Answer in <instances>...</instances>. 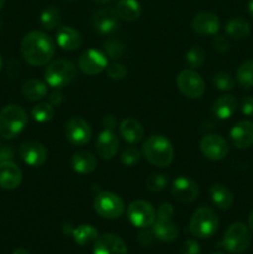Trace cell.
Segmentation results:
<instances>
[{"label":"cell","instance_id":"bcb514c9","mask_svg":"<svg viewBox=\"0 0 253 254\" xmlns=\"http://www.w3.org/2000/svg\"><path fill=\"white\" fill-rule=\"evenodd\" d=\"M12 158H14V150L11 148H4L2 150H0V163L11 161Z\"/></svg>","mask_w":253,"mask_h":254},{"label":"cell","instance_id":"c3c4849f","mask_svg":"<svg viewBox=\"0 0 253 254\" xmlns=\"http://www.w3.org/2000/svg\"><path fill=\"white\" fill-rule=\"evenodd\" d=\"M247 10H248V14L253 17V0H248Z\"/></svg>","mask_w":253,"mask_h":254},{"label":"cell","instance_id":"7402d4cb","mask_svg":"<svg viewBox=\"0 0 253 254\" xmlns=\"http://www.w3.org/2000/svg\"><path fill=\"white\" fill-rule=\"evenodd\" d=\"M119 134L126 143L135 144L144 138V128L136 119L126 118L119 124Z\"/></svg>","mask_w":253,"mask_h":254},{"label":"cell","instance_id":"e575fe53","mask_svg":"<svg viewBox=\"0 0 253 254\" xmlns=\"http://www.w3.org/2000/svg\"><path fill=\"white\" fill-rule=\"evenodd\" d=\"M168 186V176L165 174H153L146 179V189L151 192H160Z\"/></svg>","mask_w":253,"mask_h":254},{"label":"cell","instance_id":"db71d44e","mask_svg":"<svg viewBox=\"0 0 253 254\" xmlns=\"http://www.w3.org/2000/svg\"><path fill=\"white\" fill-rule=\"evenodd\" d=\"M1 68H2V59L1 56H0V71H1Z\"/></svg>","mask_w":253,"mask_h":254},{"label":"cell","instance_id":"7bdbcfd3","mask_svg":"<svg viewBox=\"0 0 253 254\" xmlns=\"http://www.w3.org/2000/svg\"><path fill=\"white\" fill-rule=\"evenodd\" d=\"M154 237H155V236H154L153 231H149L148 228H141V231L138 235V242L140 243L141 246H144V247H146V246L151 245Z\"/></svg>","mask_w":253,"mask_h":254},{"label":"cell","instance_id":"f6af8a7d","mask_svg":"<svg viewBox=\"0 0 253 254\" xmlns=\"http://www.w3.org/2000/svg\"><path fill=\"white\" fill-rule=\"evenodd\" d=\"M62 99H63V96H62V93L59 91V89L55 91L54 93L50 94L49 97L50 104H52V106H60V104L62 103Z\"/></svg>","mask_w":253,"mask_h":254},{"label":"cell","instance_id":"f546056e","mask_svg":"<svg viewBox=\"0 0 253 254\" xmlns=\"http://www.w3.org/2000/svg\"><path fill=\"white\" fill-rule=\"evenodd\" d=\"M236 78L241 87L250 89L253 87V59L246 60L240 64L236 73Z\"/></svg>","mask_w":253,"mask_h":254},{"label":"cell","instance_id":"cb8c5ba5","mask_svg":"<svg viewBox=\"0 0 253 254\" xmlns=\"http://www.w3.org/2000/svg\"><path fill=\"white\" fill-rule=\"evenodd\" d=\"M71 165L76 173L78 174H89L96 170L97 159L92 153L86 150L77 151L73 154L71 159Z\"/></svg>","mask_w":253,"mask_h":254},{"label":"cell","instance_id":"ac0fdd59","mask_svg":"<svg viewBox=\"0 0 253 254\" xmlns=\"http://www.w3.org/2000/svg\"><path fill=\"white\" fill-rule=\"evenodd\" d=\"M119 149L118 136L113 133L111 129H104L98 135L96 141V150L97 154L102 159H113L117 155Z\"/></svg>","mask_w":253,"mask_h":254},{"label":"cell","instance_id":"f1b7e54d","mask_svg":"<svg viewBox=\"0 0 253 254\" xmlns=\"http://www.w3.org/2000/svg\"><path fill=\"white\" fill-rule=\"evenodd\" d=\"M226 32L232 39L241 40L250 35L251 26L247 20L243 17H233L226 24Z\"/></svg>","mask_w":253,"mask_h":254},{"label":"cell","instance_id":"4316f807","mask_svg":"<svg viewBox=\"0 0 253 254\" xmlns=\"http://www.w3.org/2000/svg\"><path fill=\"white\" fill-rule=\"evenodd\" d=\"M116 11L119 19L124 21H135L141 14V5L138 0H119Z\"/></svg>","mask_w":253,"mask_h":254},{"label":"cell","instance_id":"681fc988","mask_svg":"<svg viewBox=\"0 0 253 254\" xmlns=\"http://www.w3.org/2000/svg\"><path fill=\"white\" fill-rule=\"evenodd\" d=\"M248 227H250V230L253 232V211L250 213V216H248Z\"/></svg>","mask_w":253,"mask_h":254},{"label":"cell","instance_id":"83f0119b","mask_svg":"<svg viewBox=\"0 0 253 254\" xmlns=\"http://www.w3.org/2000/svg\"><path fill=\"white\" fill-rule=\"evenodd\" d=\"M21 92L27 101L37 102L47 96V86L42 81L36 78L27 79L21 87Z\"/></svg>","mask_w":253,"mask_h":254},{"label":"cell","instance_id":"74e56055","mask_svg":"<svg viewBox=\"0 0 253 254\" xmlns=\"http://www.w3.org/2000/svg\"><path fill=\"white\" fill-rule=\"evenodd\" d=\"M104 50L112 59H118L124 54V45L119 40L108 39L104 41Z\"/></svg>","mask_w":253,"mask_h":254},{"label":"cell","instance_id":"f907efd6","mask_svg":"<svg viewBox=\"0 0 253 254\" xmlns=\"http://www.w3.org/2000/svg\"><path fill=\"white\" fill-rule=\"evenodd\" d=\"M12 254H30L29 251L24 250V248H17V250H15Z\"/></svg>","mask_w":253,"mask_h":254},{"label":"cell","instance_id":"2e32d148","mask_svg":"<svg viewBox=\"0 0 253 254\" xmlns=\"http://www.w3.org/2000/svg\"><path fill=\"white\" fill-rule=\"evenodd\" d=\"M93 254H128V250L121 237L112 233H104L94 242Z\"/></svg>","mask_w":253,"mask_h":254},{"label":"cell","instance_id":"ba28073f","mask_svg":"<svg viewBox=\"0 0 253 254\" xmlns=\"http://www.w3.org/2000/svg\"><path fill=\"white\" fill-rule=\"evenodd\" d=\"M178 89L185 97L191 99H197L205 93V81L202 77L193 69H184L176 77Z\"/></svg>","mask_w":253,"mask_h":254},{"label":"cell","instance_id":"30bf717a","mask_svg":"<svg viewBox=\"0 0 253 254\" xmlns=\"http://www.w3.org/2000/svg\"><path fill=\"white\" fill-rule=\"evenodd\" d=\"M92 128L88 122L81 117H73L69 119L64 127V135L67 140L74 146H83L91 141Z\"/></svg>","mask_w":253,"mask_h":254},{"label":"cell","instance_id":"7dc6e473","mask_svg":"<svg viewBox=\"0 0 253 254\" xmlns=\"http://www.w3.org/2000/svg\"><path fill=\"white\" fill-rule=\"evenodd\" d=\"M103 126H104V129H111V130H113L114 127L117 126V122H116V119H114V117H112V116L104 117Z\"/></svg>","mask_w":253,"mask_h":254},{"label":"cell","instance_id":"e0dca14e","mask_svg":"<svg viewBox=\"0 0 253 254\" xmlns=\"http://www.w3.org/2000/svg\"><path fill=\"white\" fill-rule=\"evenodd\" d=\"M230 138L237 149H248L253 145V122L240 121L232 127Z\"/></svg>","mask_w":253,"mask_h":254},{"label":"cell","instance_id":"7c38bea8","mask_svg":"<svg viewBox=\"0 0 253 254\" xmlns=\"http://www.w3.org/2000/svg\"><path fill=\"white\" fill-rule=\"evenodd\" d=\"M171 195L176 201L183 203H190L200 195V188L197 183L188 176H179L173 181Z\"/></svg>","mask_w":253,"mask_h":254},{"label":"cell","instance_id":"b9f144b4","mask_svg":"<svg viewBox=\"0 0 253 254\" xmlns=\"http://www.w3.org/2000/svg\"><path fill=\"white\" fill-rule=\"evenodd\" d=\"M174 216V207L170 203H163L159 206L156 211V218L158 220H171Z\"/></svg>","mask_w":253,"mask_h":254},{"label":"cell","instance_id":"9f6ffc18","mask_svg":"<svg viewBox=\"0 0 253 254\" xmlns=\"http://www.w3.org/2000/svg\"><path fill=\"white\" fill-rule=\"evenodd\" d=\"M68 1H74V0H68Z\"/></svg>","mask_w":253,"mask_h":254},{"label":"cell","instance_id":"1f68e13d","mask_svg":"<svg viewBox=\"0 0 253 254\" xmlns=\"http://www.w3.org/2000/svg\"><path fill=\"white\" fill-rule=\"evenodd\" d=\"M40 22H41L42 27L46 30L59 27L60 22H61V15H60L59 9L55 6L45 7L40 15Z\"/></svg>","mask_w":253,"mask_h":254},{"label":"cell","instance_id":"52a82bcc","mask_svg":"<svg viewBox=\"0 0 253 254\" xmlns=\"http://www.w3.org/2000/svg\"><path fill=\"white\" fill-rule=\"evenodd\" d=\"M93 207L97 215L107 220H116L123 216L126 211L124 201L117 193L103 191L94 197Z\"/></svg>","mask_w":253,"mask_h":254},{"label":"cell","instance_id":"484cf974","mask_svg":"<svg viewBox=\"0 0 253 254\" xmlns=\"http://www.w3.org/2000/svg\"><path fill=\"white\" fill-rule=\"evenodd\" d=\"M153 233L163 242H171L179 236V228L171 220H158L153 225Z\"/></svg>","mask_w":253,"mask_h":254},{"label":"cell","instance_id":"f35d334b","mask_svg":"<svg viewBox=\"0 0 253 254\" xmlns=\"http://www.w3.org/2000/svg\"><path fill=\"white\" fill-rule=\"evenodd\" d=\"M107 74L109 76V78L114 79V81H122L126 77L128 71H126V67L122 64L118 62H113V64H108L107 66Z\"/></svg>","mask_w":253,"mask_h":254},{"label":"cell","instance_id":"277c9868","mask_svg":"<svg viewBox=\"0 0 253 254\" xmlns=\"http://www.w3.org/2000/svg\"><path fill=\"white\" fill-rule=\"evenodd\" d=\"M45 81L50 87L61 89L71 84L77 77V67L71 60L57 59L45 69Z\"/></svg>","mask_w":253,"mask_h":254},{"label":"cell","instance_id":"d4e9b609","mask_svg":"<svg viewBox=\"0 0 253 254\" xmlns=\"http://www.w3.org/2000/svg\"><path fill=\"white\" fill-rule=\"evenodd\" d=\"M238 106V102L232 94L218 97L212 107V112L218 119H228L233 116Z\"/></svg>","mask_w":253,"mask_h":254},{"label":"cell","instance_id":"836d02e7","mask_svg":"<svg viewBox=\"0 0 253 254\" xmlns=\"http://www.w3.org/2000/svg\"><path fill=\"white\" fill-rule=\"evenodd\" d=\"M206 59V52L202 47L200 46H192L191 49L188 50L185 55V60L188 62L189 67H191L192 69L198 68L203 64Z\"/></svg>","mask_w":253,"mask_h":254},{"label":"cell","instance_id":"9a60e30c","mask_svg":"<svg viewBox=\"0 0 253 254\" xmlns=\"http://www.w3.org/2000/svg\"><path fill=\"white\" fill-rule=\"evenodd\" d=\"M92 24H93V27L99 34L108 35L118 29L119 16L117 14L116 9L103 7V9H99L98 11L94 12Z\"/></svg>","mask_w":253,"mask_h":254},{"label":"cell","instance_id":"d6986e66","mask_svg":"<svg viewBox=\"0 0 253 254\" xmlns=\"http://www.w3.org/2000/svg\"><path fill=\"white\" fill-rule=\"evenodd\" d=\"M22 181V171L12 161L0 163V188L5 190H14L19 188Z\"/></svg>","mask_w":253,"mask_h":254},{"label":"cell","instance_id":"ee69618b","mask_svg":"<svg viewBox=\"0 0 253 254\" xmlns=\"http://www.w3.org/2000/svg\"><path fill=\"white\" fill-rule=\"evenodd\" d=\"M241 112L247 117H253V97H245L241 101Z\"/></svg>","mask_w":253,"mask_h":254},{"label":"cell","instance_id":"ffe728a7","mask_svg":"<svg viewBox=\"0 0 253 254\" xmlns=\"http://www.w3.org/2000/svg\"><path fill=\"white\" fill-rule=\"evenodd\" d=\"M191 26L193 31L200 35H216L220 30V19L213 12H198L192 19Z\"/></svg>","mask_w":253,"mask_h":254},{"label":"cell","instance_id":"603a6c76","mask_svg":"<svg viewBox=\"0 0 253 254\" xmlns=\"http://www.w3.org/2000/svg\"><path fill=\"white\" fill-rule=\"evenodd\" d=\"M210 196L212 202L221 210L231 208L233 205V201H235L232 191L223 184H213L210 188Z\"/></svg>","mask_w":253,"mask_h":254},{"label":"cell","instance_id":"9c48e42d","mask_svg":"<svg viewBox=\"0 0 253 254\" xmlns=\"http://www.w3.org/2000/svg\"><path fill=\"white\" fill-rule=\"evenodd\" d=\"M126 216L131 225L138 228H149L156 220V211L150 202L136 200L128 206Z\"/></svg>","mask_w":253,"mask_h":254},{"label":"cell","instance_id":"44dd1931","mask_svg":"<svg viewBox=\"0 0 253 254\" xmlns=\"http://www.w3.org/2000/svg\"><path fill=\"white\" fill-rule=\"evenodd\" d=\"M56 42L62 50L74 51L82 45V35L71 26H60L56 32Z\"/></svg>","mask_w":253,"mask_h":254},{"label":"cell","instance_id":"8d00e7d4","mask_svg":"<svg viewBox=\"0 0 253 254\" xmlns=\"http://www.w3.org/2000/svg\"><path fill=\"white\" fill-rule=\"evenodd\" d=\"M141 158V153L135 146H126L121 155V161L126 166H133L139 163Z\"/></svg>","mask_w":253,"mask_h":254},{"label":"cell","instance_id":"816d5d0a","mask_svg":"<svg viewBox=\"0 0 253 254\" xmlns=\"http://www.w3.org/2000/svg\"><path fill=\"white\" fill-rule=\"evenodd\" d=\"M93 2H96V4H107V2H109L111 0H92Z\"/></svg>","mask_w":253,"mask_h":254},{"label":"cell","instance_id":"8fae6325","mask_svg":"<svg viewBox=\"0 0 253 254\" xmlns=\"http://www.w3.org/2000/svg\"><path fill=\"white\" fill-rule=\"evenodd\" d=\"M107 66H108V60L106 55L99 50H86L79 56L78 67L87 76H96V74L102 73L107 68Z\"/></svg>","mask_w":253,"mask_h":254},{"label":"cell","instance_id":"11a10c76","mask_svg":"<svg viewBox=\"0 0 253 254\" xmlns=\"http://www.w3.org/2000/svg\"><path fill=\"white\" fill-rule=\"evenodd\" d=\"M211 254H223L222 252H213V253H211Z\"/></svg>","mask_w":253,"mask_h":254},{"label":"cell","instance_id":"4dcf8cb0","mask_svg":"<svg viewBox=\"0 0 253 254\" xmlns=\"http://www.w3.org/2000/svg\"><path fill=\"white\" fill-rule=\"evenodd\" d=\"M98 237V231L91 225H81L73 231V238L77 245L79 246H86L92 242H96Z\"/></svg>","mask_w":253,"mask_h":254},{"label":"cell","instance_id":"3957f363","mask_svg":"<svg viewBox=\"0 0 253 254\" xmlns=\"http://www.w3.org/2000/svg\"><path fill=\"white\" fill-rule=\"evenodd\" d=\"M27 113L17 104H7L0 111V136L14 139L27 124Z\"/></svg>","mask_w":253,"mask_h":254},{"label":"cell","instance_id":"ab89813d","mask_svg":"<svg viewBox=\"0 0 253 254\" xmlns=\"http://www.w3.org/2000/svg\"><path fill=\"white\" fill-rule=\"evenodd\" d=\"M212 46L216 51L220 52V54H223V52H227L228 49H230V41H228L227 37L222 36V35H217L213 39Z\"/></svg>","mask_w":253,"mask_h":254},{"label":"cell","instance_id":"7a4b0ae2","mask_svg":"<svg viewBox=\"0 0 253 254\" xmlns=\"http://www.w3.org/2000/svg\"><path fill=\"white\" fill-rule=\"evenodd\" d=\"M141 155L154 166L165 168L174 160V148L166 136L156 134L144 141Z\"/></svg>","mask_w":253,"mask_h":254},{"label":"cell","instance_id":"5bb4252c","mask_svg":"<svg viewBox=\"0 0 253 254\" xmlns=\"http://www.w3.org/2000/svg\"><path fill=\"white\" fill-rule=\"evenodd\" d=\"M20 158L25 164L32 168L42 166L47 160V150L41 143L37 141H25L19 148Z\"/></svg>","mask_w":253,"mask_h":254},{"label":"cell","instance_id":"d590c367","mask_svg":"<svg viewBox=\"0 0 253 254\" xmlns=\"http://www.w3.org/2000/svg\"><path fill=\"white\" fill-rule=\"evenodd\" d=\"M213 84H215L218 91L227 92L232 91L235 88L236 82L231 74L226 73V72H220V73L215 74V77H213Z\"/></svg>","mask_w":253,"mask_h":254},{"label":"cell","instance_id":"8992f818","mask_svg":"<svg viewBox=\"0 0 253 254\" xmlns=\"http://www.w3.org/2000/svg\"><path fill=\"white\" fill-rule=\"evenodd\" d=\"M251 245L250 228L242 222H235L223 235L222 247L230 253L238 254L247 251Z\"/></svg>","mask_w":253,"mask_h":254},{"label":"cell","instance_id":"60d3db41","mask_svg":"<svg viewBox=\"0 0 253 254\" xmlns=\"http://www.w3.org/2000/svg\"><path fill=\"white\" fill-rule=\"evenodd\" d=\"M181 254H200V245L195 240H188L181 246Z\"/></svg>","mask_w":253,"mask_h":254},{"label":"cell","instance_id":"d6a6232c","mask_svg":"<svg viewBox=\"0 0 253 254\" xmlns=\"http://www.w3.org/2000/svg\"><path fill=\"white\" fill-rule=\"evenodd\" d=\"M55 109L52 107V104L47 103V102H41V103H37L36 106L32 108L31 116L39 123H46L50 122L54 118Z\"/></svg>","mask_w":253,"mask_h":254},{"label":"cell","instance_id":"5b68a950","mask_svg":"<svg viewBox=\"0 0 253 254\" xmlns=\"http://www.w3.org/2000/svg\"><path fill=\"white\" fill-rule=\"evenodd\" d=\"M190 232L198 238H210L217 232L218 217L215 211L201 207L193 212L190 220Z\"/></svg>","mask_w":253,"mask_h":254},{"label":"cell","instance_id":"4fadbf2b","mask_svg":"<svg viewBox=\"0 0 253 254\" xmlns=\"http://www.w3.org/2000/svg\"><path fill=\"white\" fill-rule=\"evenodd\" d=\"M201 153L212 161L222 160L228 154V144L218 134H207L200 141Z\"/></svg>","mask_w":253,"mask_h":254},{"label":"cell","instance_id":"6da1fadb","mask_svg":"<svg viewBox=\"0 0 253 254\" xmlns=\"http://www.w3.org/2000/svg\"><path fill=\"white\" fill-rule=\"evenodd\" d=\"M21 55L25 61L31 66H45L55 55V42L42 31H30L22 37L20 45Z\"/></svg>","mask_w":253,"mask_h":254},{"label":"cell","instance_id":"f5cc1de1","mask_svg":"<svg viewBox=\"0 0 253 254\" xmlns=\"http://www.w3.org/2000/svg\"><path fill=\"white\" fill-rule=\"evenodd\" d=\"M4 5H5V0H0V11H1V10H2Z\"/></svg>","mask_w":253,"mask_h":254}]
</instances>
